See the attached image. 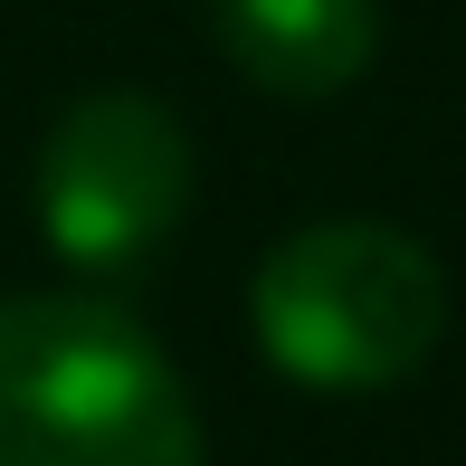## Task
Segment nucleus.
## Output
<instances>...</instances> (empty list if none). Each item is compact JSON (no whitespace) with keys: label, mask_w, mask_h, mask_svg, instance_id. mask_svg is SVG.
I'll return each mask as SVG.
<instances>
[{"label":"nucleus","mask_w":466,"mask_h":466,"mask_svg":"<svg viewBox=\"0 0 466 466\" xmlns=\"http://www.w3.org/2000/svg\"><path fill=\"white\" fill-rule=\"evenodd\" d=\"M0 466H200L172 352L96 295L0 305Z\"/></svg>","instance_id":"nucleus-1"},{"label":"nucleus","mask_w":466,"mask_h":466,"mask_svg":"<svg viewBox=\"0 0 466 466\" xmlns=\"http://www.w3.org/2000/svg\"><path fill=\"white\" fill-rule=\"evenodd\" d=\"M267 362L305 390H390L438 352L448 277L390 219H314L248 286Z\"/></svg>","instance_id":"nucleus-2"},{"label":"nucleus","mask_w":466,"mask_h":466,"mask_svg":"<svg viewBox=\"0 0 466 466\" xmlns=\"http://www.w3.org/2000/svg\"><path fill=\"white\" fill-rule=\"evenodd\" d=\"M190 209V134L162 96L96 86L38 143V228L76 277H134Z\"/></svg>","instance_id":"nucleus-3"},{"label":"nucleus","mask_w":466,"mask_h":466,"mask_svg":"<svg viewBox=\"0 0 466 466\" xmlns=\"http://www.w3.org/2000/svg\"><path fill=\"white\" fill-rule=\"evenodd\" d=\"M209 29L267 96H333L371 67V0H209Z\"/></svg>","instance_id":"nucleus-4"}]
</instances>
